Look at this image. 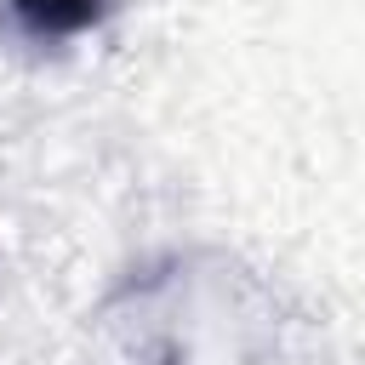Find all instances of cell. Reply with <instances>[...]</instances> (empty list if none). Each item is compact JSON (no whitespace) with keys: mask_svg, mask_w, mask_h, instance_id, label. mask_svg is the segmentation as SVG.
<instances>
[{"mask_svg":"<svg viewBox=\"0 0 365 365\" xmlns=\"http://www.w3.org/2000/svg\"><path fill=\"white\" fill-rule=\"evenodd\" d=\"M0 6L40 40H68L108 17V0H0Z\"/></svg>","mask_w":365,"mask_h":365,"instance_id":"obj_1","label":"cell"}]
</instances>
